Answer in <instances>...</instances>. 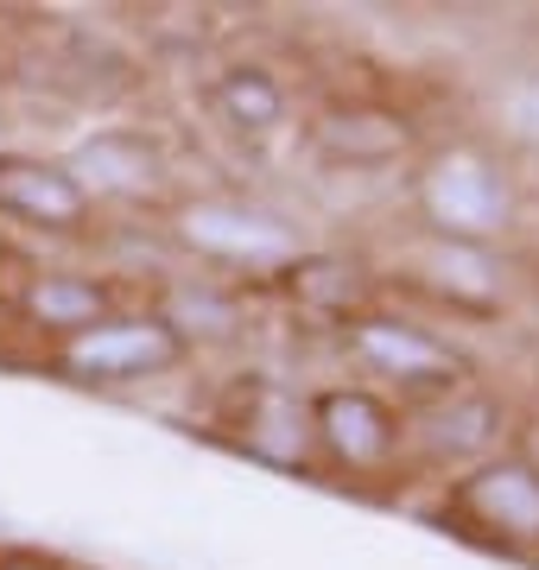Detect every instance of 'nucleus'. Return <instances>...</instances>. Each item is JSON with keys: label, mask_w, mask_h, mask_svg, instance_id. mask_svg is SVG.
<instances>
[{"label": "nucleus", "mask_w": 539, "mask_h": 570, "mask_svg": "<svg viewBox=\"0 0 539 570\" xmlns=\"http://www.w3.org/2000/svg\"><path fill=\"white\" fill-rule=\"evenodd\" d=\"M178 355H185V336L166 317H115V324H96L63 343V374L96 381V387H121V381L178 367Z\"/></svg>", "instance_id": "1"}, {"label": "nucleus", "mask_w": 539, "mask_h": 570, "mask_svg": "<svg viewBox=\"0 0 539 570\" xmlns=\"http://www.w3.org/2000/svg\"><path fill=\"white\" fill-rule=\"evenodd\" d=\"M425 209L451 242H482V235H496L508 223V184L477 153H444L425 171Z\"/></svg>", "instance_id": "2"}, {"label": "nucleus", "mask_w": 539, "mask_h": 570, "mask_svg": "<svg viewBox=\"0 0 539 570\" xmlns=\"http://www.w3.org/2000/svg\"><path fill=\"white\" fill-rule=\"evenodd\" d=\"M457 508L501 532L508 546H533L539 539V469L527 463H482L457 482Z\"/></svg>", "instance_id": "3"}, {"label": "nucleus", "mask_w": 539, "mask_h": 570, "mask_svg": "<svg viewBox=\"0 0 539 570\" xmlns=\"http://www.w3.org/2000/svg\"><path fill=\"white\" fill-rule=\"evenodd\" d=\"M350 343L369 367L394 374V381H413V387H438V381H457V374H463V362H457L438 336L400 324V317H355Z\"/></svg>", "instance_id": "4"}, {"label": "nucleus", "mask_w": 539, "mask_h": 570, "mask_svg": "<svg viewBox=\"0 0 539 570\" xmlns=\"http://www.w3.org/2000/svg\"><path fill=\"white\" fill-rule=\"evenodd\" d=\"M0 209L32 228H77L89 216L84 184L45 159H0Z\"/></svg>", "instance_id": "5"}, {"label": "nucleus", "mask_w": 539, "mask_h": 570, "mask_svg": "<svg viewBox=\"0 0 539 570\" xmlns=\"http://www.w3.org/2000/svg\"><path fill=\"white\" fill-rule=\"evenodd\" d=\"M317 431H324V444H331L336 463L350 469H374L394 456V412L381 406L374 393H355V387H336L324 393L312 406Z\"/></svg>", "instance_id": "6"}, {"label": "nucleus", "mask_w": 539, "mask_h": 570, "mask_svg": "<svg viewBox=\"0 0 539 570\" xmlns=\"http://www.w3.org/2000/svg\"><path fill=\"white\" fill-rule=\"evenodd\" d=\"M185 242H197L204 254H228V261H292L298 242L292 228H280L273 216L254 209H228V204H197L185 209Z\"/></svg>", "instance_id": "7"}, {"label": "nucleus", "mask_w": 539, "mask_h": 570, "mask_svg": "<svg viewBox=\"0 0 539 570\" xmlns=\"http://www.w3.org/2000/svg\"><path fill=\"white\" fill-rule=\"evenodd\" d=\"M63 171L84 184V197L89 190H146L159 178V153L140 134H96V140H84L70 153Z\"/></svg>", "instance_id": "8"}, {"label": "nucleus", "mask_w": 539, "mask_h": 570, "mask_svg": "<svg viewBox=\"0 0 539 570\" xmlns=\"http://www.w3.org/2000/svg\"><path fill=\"white\" fill-rule=\"evenodd\" d=\"M406 121H394V115H374V108H336V115H324L317 121V146L331 153V159H350V165H381L394 159V153H406Z\"/></svg>", "instance_id": "9"}, {"label": "nucleus", "mask_w": 539, "mask_h": 570, "mask_svg": "<svg viewBox=\"0 0 539 570\" xmlns=\"http://www.w3.org/2000/svg\"><path fill=\"white\" fill-rule=\"evenodd\" d=\"M26 317L45 330H96L108 317V292L89 279H32L26 285Z\"/></svg>", "instance_id": "10"}, {"label": "nucleus", "mask_w": 539, "mask_h": 570, "mask_svg": "<svg viewBox=\"0 0 539 570\" xmlns=\"http://www.w3.org/2000/svg\"><path fill=\"white\" fill-rule=\"evenodd\" d=\"M496 431H501L496 400H489V393H463V400H451L444 412L425 419V444H432L438 456H477V450L496 444Z\"/></svg>", "instance_id": "11"}, {"label": "nucleus", "mask_w": 539, "mask_h": 570, "mask_svg": "<svg viewBox=\"0 0 539 570\" xmlns=\"http://www.w3.org/2000/svg\"><path fill=\"white\" fill-rule=\"evenodd\" d=\"M216 108H223L228 121L242 127V134H267L280 115H286V102H280V82L267 77V70H228L223 82H216Z\"/></svg>", "instance_id": "12"}, {"label": "nucleus", "mask_w": 539, "mask_h": 570, "mask_svg": "<svg viewBox=\"0 0 539 570\" xmlns=\"http://www.w3.org/2000/svg\"><path fill=\"white\" fill-rule=\"evenodd\" d=\"M166 324L178 330V336H228V330H235V305L216 298V292L185 285V292H171V317Z\"/></svg>", "instance_id": "13"}, {"label": "nucleus", "mask_w": 539, "mask_h": 570, "mask_svg": "<svg viewBox=\"0 0 539 570\" xmlns=\"http://www.w3.org/2000/svg\"><path fill=\"white\" fill-rule=\"evenodd\" d=\"M292 279H298V292H305V298H324V305H350L355 285H362L343 261H312V266H298Z\"/></svg>", "instance_id": "14"}, {"label": "nucleus", "mask_w": 539, "mask_h": 570, "mask_svg": "<svg viewBox=\"0 0 539 570\" xmlns=\"http://www.w3.org/2000/svg\"><path fill=\"white\" fill-rule=\"evenodd\" d=\"M438 266H444V285L451 292H470V298H489V285H496V273H489V261L482 254H470V247H438Z\"/></svg>", "instance_id": "15"}, {"label": "nucleus", "mask_w": 539, "mask_h": 570, "mask_svg": "<svg viewBox=\"0 0 539 570\" xmlns=\"http://www.w3.org/2000/svg\"><path fill=\"white\" fill-rule=\"evenodd\" d=\"M508 121H514V134H527V140H539V82L514 96V108H508Z\"/></svg>", "instance_id": "16"}, {"label": "nucleus", "mask_w": 539, "mask_h": 570, "mask_svg": "<svg viewBox=\"0 0 539 570\" xmlns=\"http://www.w3.org/2000/svg\"><path fill=\"white\" fill-rule=\"evenodd\" d=\"M0 570H51V564H39V558H7Z\"/></svg>", "instance_id": "17"}]
</instances>
